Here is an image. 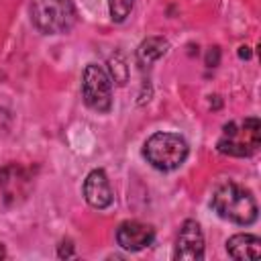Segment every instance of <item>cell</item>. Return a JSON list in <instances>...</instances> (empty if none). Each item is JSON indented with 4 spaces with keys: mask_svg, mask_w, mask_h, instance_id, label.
<instances>
[{
    "mask_svg": "<svg viewBox=\"0 0 261 261\" xmlns=\"http://www.w3.org/2000/svg\"><path fill=\"white\" fill-rule=\"evenodd\" d=\"M210 204H212V210L220 218L234 222V224H241V226L253 224L257 220V214H259L255 196L247 188H243L234 181L220 184L214 190Z\"/></svg>",
    "mask_w": 261,
    "mask_h": 261,
    "instance_id": "cell-1",
    "label": "cell"
},
{
    "mask_svg": "<svg viewBox=\"0 0 261 261\" xmlns=\"http://www.w3.org/2000/svg\"><path fill=\"white\" fill-rule=\"evenodd\" d=\"M261 145V122L257 116L232 120L224 124L222 137L216 143L218 153L230 157H251Z\"/></svg>",
    "mask_w": 261,
    "mask_h": 261,
    "instance_id": "cell-2",
    "label": "cell"
},
{
    "mask_svg": "<svg viewBox=\"0 0 261 261\" xmlns=\"http://www.w3.org/2000/svg\"><path fill=\"white\" fill-rule=\"evenodd\" d=\"M71 0H31V20L43 35H63L75 24Z\"/></svg>",
    "mask_w": 261,
    "mask_h": 261,
    "instance_id": "cell-3",
    "label": "cell"
},
{
    "mask_svg": "<svg viewBox=\"0 0 261 261\" xmlns=\"http://www.w3.org/2000/svg\"><path fill=\"white\" fill-rule=\"evenodd\" d=\"M188 153L190 149L186 139H181L175 133H155L145 141V147H143L145 159L159 171L177 169L186 161Z\"/></svg>",
    "mask_w": 261,
    "mask_h": 261,
    "instance_id": "cell-4",
    "label": "cell"
},
{
    "mask_svg": "<svg viewBox=\"0 0 261 261\" xmlns=\"http://www.w3.org/2000/svg\"><path fill=\"white\" fill-rule=\"evenodd\" d=\"M82 98L94 112H108L112 108V82L110 75L96 63L86 65L82 75Z\"/></svg>",
    "mask_w": 261,
    "mask_h": 261,
    "instance_id": "cell-5",
    "label": "cell"
},
{
    "mask_svg": "<svg viewBox=\"0 0 261 261\" xmlns=\"http://www.w3.org/2000/svg\"><path fill=\"white\" fill-rule=\"evenodd\" d=\"M173 257L179 261H200L204 257V234L196 220H186L181 224Z\"/></svg>",
    "mask_w": 261,
    "mask_h": 261,
    "instance_id": "cell-6",
    "label": "cell"
},
{
    "mask_svg": "<svg viewBox=\"0 0 261 261\" xmlns=\"http://www.w3.org/2000/svg\"><path fill=\"white\" fill-rule=\"evenodd\" d=\"M155 241V228L139 220H126L116 228V243L124 251L147 249Z\"/></svg>",
    "mask_w": 261,
    "mask_h": 261,
    "instance_id": "cell-7",
    "label": "cell"
},
{
    "mask_svg": "<svg viewBox=\"0 0 261 261\" xmlns=\"http://www.w3.org/2000/svg\"><path fill=\"white\" fill-rule=\"evenodd\" d=\"M84 198L96 210H104L112 204L114 196H112V188H110V181L104 169H92L88 173L84 181Z\"/></svg>",
    "mask_w": 261,
    "mask_h": 261,
    "instance_id": "cell-8",
    "label": "cell"
},
{
    "mask_svg": "<svg viewBox=\"0 0 261 261\" xmlns=\"http://www.w3.org/2000/svg\"><path fill=\"white\" fill-rule=\"evenodd\" d=\"M0 190L4 192V200L8 204L24 198L29 192V177L18 165H6L0 169Z\"/></svg>",
    "mask_w": 261,
    "mask_h": 261,
    "instance_id": "cell-9",
    "label": "cell"
},
{
    "mask_svg": "<svg viewBox=\"0 0 261 261\" xmlns=\"http://www.w3.org/2000/svg\"><path fill=\"white\" fill-rule=\"evenodd\" d=\"M226 253L232 259L247 261V259H259L261 255V239L255 234H234L226 241Z\"/></svg>",
    "mask_w": 261,
    "mask_h": 261,
    "instance_id": "cell-10",
    "label": "cell"
},
{
    "mask_svg": "<svg viewBox=\"0 0 261 261\" xmlns=\"http://www.w3.org/2000/svg\"><path fill=\"white\" fill-rule=\"evenodd\" d=\"M169 49V43L163 39V37H149L145 39L139 49H137V57H139V63L143 65H151L155 63L157 59H161Z\"/></svg>",
    "mask_w": 261,
    "mask_h": 261,
    "instance_id": "cell-11",
    "label": "cell"
},
{
    "mask_svg": "<svg viewBox=\"0 0 261 261\" xmlns=\"http://www.w3.org/2000/svg\"><path fill=\"white\" fill-rule=\"evenodd\" d=\"M108 65H110V71H112L114 82H116L118 86H124L126 80H128V65H126L124 55H122V53H114V55L110 57Z\"/></svg>",
    "mask_w": 261,
    "mask_h": 261,
    "instance_id": "cell-12",
    "label": "cell"
},
{
    "mask_svg": "<svg viewBox=\"0 0 261 261\" xmlns=\"http://www.w3.org/2000/svg\"><path fill=\"white\" fill-rule=\"evenodd\" d=\"M133 4H135V0H108V10H110L112 20L114 22L126 20V16L133 10Z\"/></svg>",
    "mask_w": 261,
    "mask_h": 261,
    "instance_id": "cell-13",
    "label": "cell"
},
{
    "mask_svg": "<svg viewBox=\"0 0 261 261\" xmlns=\"http://www.w3.org/2000/svg\"><path fill=\"white\" fill-rule=\"evenodd\" d=\"M220 63V49L218 47H210L206 53V65L208 67H216Z\"/></svg>",
    "mask_w": 261,
    "mask_h": 261,
    "instance_id": "cell-14",
    "label": "cell"
},
{
    "mask_svg": "<svg viewBox=\"0 0 261 261\" xmlns=\"http://www.w3.org/2000/svg\"><path fill=\"white\" fill-rule=\"evenodd\" d=\"M57 255H59L61 259H69V257H75V251H73V245H71V241H63V243L59 245V251H57Z\"/></svg>",
    "mask_w": 261,
    "mask_h": 261,
    "instance_id": "cell-15",
    "label": "cell"
},
{
    "mask_svg": "<svg viewBox=\"0 0 261 261\" xmlns=\"http://www.w3.org/2000/svg\"><path fill=\"white\" fill-rule=\"evenodd\" d=\"M239 57H241V59H249V57H251V49H249L247 45H241V47H239Z\"/></svg>",
    "mask_w": 261,
    "mask_h": 261,
    "instance_id": "cell-16",
    "label": "cell"
},
{
    "mask_svg": "<svg viewBox=\"0 0 261 261\" xmlns=\"http://www.w3.org/2000/svg\"><path fill=\"white\" fill-rule=\"evenodd\" d=\"M0 257H4V247L0 245Z\"/></svg>",
    "mask_w": 261,
    "mask_h": 261,
    "instance_id": "cell-17",
    "label": "cell"
}]
</instances>
